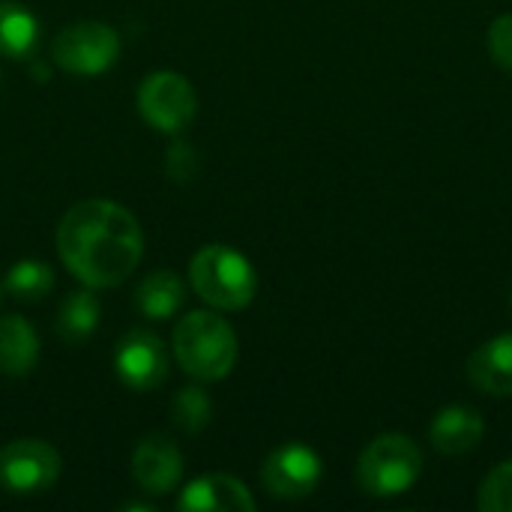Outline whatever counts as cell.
Returning a JSON list of instances; mask_svg holds the SVG:
<instances>
[{"mask_svg": "<svg viewBox=\"0 0 512 512\" xmlns=\"http://www.w3.org/2000/svg\"><path fill=\"white\" fill-rule=\"evenodd\" d=\"M114 372L135 393L156 390L168 378V348H165V342L150 330L126 333L114 348Z\"/></svg>", "mask_w": 512, "mask_h": 512, "instance_id": "obj_9", "label": "cell"}, {"mask_svg": "<svg viewBox=\"0 0 512 512\" xmlns=\"http://www.w3.org/2000/svg\"><path fill=\"white\" fill-rule=\"evenodd\" d=\"M486 45H489L492 60H495L501 69L512 72V12H507V15H498V18L489 24Z\"/></svg>", "mask_w": 512, "mask_h": 512, "instance_id": "obj_22", "label": "cell"}, {"mask_svg": "<svg viewBox=\"0 0 512 512\" xmlns=\"http://www.w3.org/2000/svg\"><path fill=\"white\" fill-rule=\"evenodd\" d=\"M138 111L153 129H159L165 135H177L195 120L198 93L186 75L162 69V72H153L141 81Z\"/></svg>", "mask_w": 512, "mask_h": 512, "instance_id": "obj_6", "label": "cell"}, {"mask_svg": "<svg viewBox=\"0 0 512 512\" xmlns=\"http://www.w3.org/2000/svg\"><path fill=\"white\" fill-rule=\"evenodd\" d=\"M192 291L219 312H240L258 294V276L246 255L231 246H201L189 261Z\"/></svg>", "mask_w": 512, "mask_h": 512, "instance_id": "obj_3", "label": "cell"}, {"mask_svg": "<svg viewBox=\"0 0 512 512\" xmlns=\"http://www.w3.org/2000/svg\"><path fill=\"white\" fill-rule=\"evenodd\" d=\"M198 168H201V159H198V150L189 144V141H174L168 150H165V174L174 180V183H189L198 177Z\"/></svg>", "mask_w": 512, "mask_h": 512, "instance_id": "obj_21", "label": "cell"}, {"mask_svg": "<svg viewBox=\"0 0 512 512\" xmlns=\"http://www.w3.org/2000/svg\"><path fill=\"white\" fill-rule=\"evenodd\" d=\"M510 312H512V291H510Z\"/></svg>", "mask_w": 512, "mask_h": 512, "instance_id": "obj_23", "label": "cell"}, {"mask_svg": "<svg viewBox=\"0 0 512 512\" xmlns=\"http://www.w3.org/2000/svg\"><path fill=\"white\" fill-rule=\"evenodd\" d=\"M99 318H102V306L96 300V294L90 291H75L69 294L60 309H57V336L66 342V345H84L96 327H99Z\"/></svg>", "mask_w": 512, "mask_h": 512, "instance_id": "obj_17", "label": "cell"}, {"mask_svg": "<svg viewBox=\"0 0 512 512\" xmlns=\"http://www.w3.org/2000/svg\"><path fill=\"white\" fill-rule=\"evenodd\" d=\"M183 303H186V285L174 270L150 273L135 291V309L150 321L174 318Z\"/></svg>", "mask_w": 512, "mask_h": 512, "instance_id": "obj_15", "label": "cell"}, {"mask_svg": "<svg viewBox=\"0 0 512 512\" xmlns=\"http://www.w3.org/2000/svg\"><path fill=\"white\" fill-rule=\"evenodd\" d=\"M174 357L195 381H222L237 363V333L216 312H189L174 327Z\"/></svg>", "mask_w": 512, "mask_h": 512, "instance_id": "obj_2", "label": "cell"}, {"mask_svg": "<svg viewBox=\"0 0 512 512\" xmlns=\"http://www.w3.org/2000/svg\"><path fill=\"white\" fill-rule=\"evenodd\" d=\"M486 435V420L477 408L447 405L435 414L429 426V441L444 456H465L480 447Z\"/></svg>", "mask_w": 512, "mask_h": 512, "instance_id": "obj_12", "label": "cell"}, {"mask_svg": "<svg viewBox=\"0 0 512 512\" xmlns=\"http://www.w3.org/2000/svg\"><path fill=\"white\" fill-rule=\"evenodd\" d=\"M477 507L483 512H512V459L486 474L477 492Z\"/></svg>", "mask_w": 512, "mask_h": 512, "instance_id": "obj_20", "label": "cell"}, {"mask_svg": "<svg viewBox=\"0 0 512 512\" xmlns=\"http://www.w3.org/2000/svg\"><path fill=\"white\" fill-rule=\"evenodd\" d=\"M51 57L63 72L99 75L111 69L120 57V36L111 24L78 21L63 27L51 42Z\"/></svg>", "mask_w": 512, "mask_h": 512, "instance_id": "obj_5", "label": "cell"}, {"mask_svg": "<svg viewBox=\"0 0 512 512\" xmlns=\"http://www.w3.org/2000/svg\"><path fill=\"white\" fill-rule=\"evenodd\" d=\"M324 477L321 456L306 444H282L261 465V486L279 501L309 498Z\"/></svg>", "mask_w": 512, "mask_h": 512, "instance_id": "obj_8", "label": "cell"}, {"mask_svg": "<svg viewBox=\"0 0 512 512\" xmlns=\"http://www.w3.org/2000/svg\"><path fill=\"white\" fill-rule=\"evenodd\" d=\"M210 417H213V402L204 387H183L171 402V420L186 435H198L201 429H207Z\"/></svg>", "mask_w": 512, "mask_h": 512, "instance_id": "obj_19", "label": "cell"}, {"mask_svg": "<svg viewBox=\"0 0 512 512\" xmlns=\"http://www.w3.org/2000/svg\"><path fill=\"white\" fill-rule=\"evenodd\" d=\"M423 474L420 447L399 432L378 435L357 459V486L372 498H396Z\"/></svg>", "mask_w": 512, "mask_h": 512, "instance_id": "obj_4", "label": "cell"}, {"mask_svg": "<svg viewBox=\"0 0 512 512\" xmlns=\"http://www.w3.org/2000/svg\"><path fill=\"white\" fill-rule=\"evenodd\" d=\"M39 18L12 0H0V57L27 60L39 48Z\"/></svg>", "mask_w": 512, "mask_h": 512, "instance_id": "obj_16", "label": "cell"}, {"mask_svg": "<svg viewBox=\"0 0 512 512\" xmlns=\"http://www.w3.org/2000/svg\"><path fill=\"white\" fill-rule=\"evenodd\" d=\"M39 363V336L21 315L0 318V375L27 378Z\"/></svg>", "mask_w": 512, "mask_h": 512, "instance_id": "obj_14", "label": "cell"}, {"mask_svg": "<svg viewBox=\"0 0 512 512\" xmlns=\"http://www.w3.org/2000/svg\"><path fill=\"white\" fill-rule=\"evenodd\" d=\"M177 507L186 512H252L258 504L252 498V492L246 489V483H240L237 477H228V474H204V477L192 480L183 489Z\"/></svg>", "mask_w": 512, "mask_h": 512, "instance_id": "obj_11", "label": "cell"}, {"mask_svg": "<svg viewBox=\"0 0 512 512\" xmlns=\"http://www.w3.org/2000/svg\"><path fill=\"white\" fill-rule=\"evenodd\" d=\"M468 378L486 396H498V399L512 396V333H501L483 342L471 354Z\"/></svg>", "mask_w": 512, "mask_h": 512, "instance_id": "obj_13", "label": "cell"}, {"mask_svg": "<svg viewBox=\"0 0 512 512\" xmlns=\"http://www.w3.org/2000/svg\"><path fill=\"white\" fill-rule=\"evenodd\" d=\"M60 477V456L39 438H18L0 450V486L9 495H42Z\"/></svg>", "mask_w": 512, "mask_h": 512, "instance_id": "obj_7", "label": "cell"}, {"mask_svg": "<svg viewBox=\"0 0 512 512\" xmlns=\"http://www.w3.org/2000/svg\"><path fill=\"white\" fill-rule=\"evenodd\" d=\"M132 480L144 495H168L183 480V456L165 435H147L132 453Z\"/></svg>", "mask_w": 512, "mask_h": 512, "instance_id": "obj_10", "label": "cell"}, {"mask_svg": "<svg viewBox=\"0 0 512 512\" xmlns=\"http://www.w3.org/2000/svg\"><path fill=\"white\" fill-rule=\"evenodd\" d=\"M57 252L66 270L87 288H114L141 264L144 234L126 207L108 198H87L63 213Z\"/></svg>", "mask_w": 512, "mask_h": 512, "instance_id": "obj_1", "label": "cell"}, {"mask_svg": "<svg viewBox=\"0 0 512 512\" xmlns=\"http://www.w3.org/2000/svg\"><path fill=\"white\" fill-rule=\"evenodd\" d=\"M3 288H6L15 300L36 303V300H42V297L54 288V270H51L45 261L24 258V261H18V264L9 267V273H6V279H3Z\"/></svg>", "mask_w": 512, "mask_h": 512, "instance_id": "obj_18", "label": "cell"}]
</instances>
